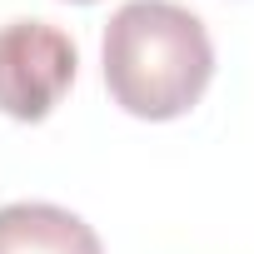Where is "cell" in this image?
<instances>
[{"label":"cell","instance_id":"6da1fadb","mask_svg":"<svg viewBox=\"0 0 254 254\" xmlns=\"http://www.w3.org/2000/svg\"><path fill=\"white\" fill-rule=\"evenodd\" d=\"M214 75V45L194 10L175 0H130L105 25V85L140 120H180Z\"/></svg>","mask_w":254,"mask_h":254},{"label":"cell","instance_id":"7a4b0ae2","mask_svg":"<svg viewBox=\"0 0 254 254\" xmlns=\"http://www.w3.org/2000/svg\"><path fill=\"white\" fill-rule=\"evenodd\" d=\"M75 40L45 20L0 25V110L10 120H45L75 80Z\"/></svg>","mask_w":254,"mask_h":254},{"label":"cell","instance_id":"3957f363","mask_svg":"<svg viewBox=\"0 0 254 254\" xmlns=\"http://www.w3.org/2000/svg\"><path fill=\"white\" fill-rule=\"evenodd\" d=\"M0 254H100V234L60 204H5Z\"/></svg>","mask_w":254,"mask_h":254},{"label":"cell","instance_id":"277c9868","mask_svg":"<svg viewBox=\"0 0 254 254\" xmlns=\"http://www.w3.org/2000/svg\"><path fill=\"white\" fill-rule=\"evenodd\" d=\"M75 5H90V0H75Z\"/></svg>","mask_w":254,"mask_h":254}]
</instances>
